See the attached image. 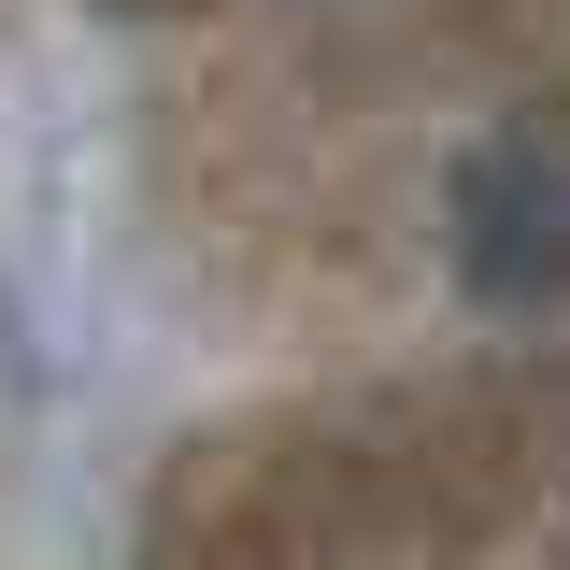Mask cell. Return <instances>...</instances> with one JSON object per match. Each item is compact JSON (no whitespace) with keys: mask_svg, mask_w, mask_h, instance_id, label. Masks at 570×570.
<instances>
[{"mask_svg":"<svg viewBox=\"0 0 570 570\" xmlns=\"http://www.w3.org/2000/svg\"><path fill=\"white\" fill-rule=\"evenodd\" d=\"M442 228H456V272L485 299H557L570 285V142L485 129L442 186Z\"/></svg>","mask_w":570,"mask_h":570,"instance_id":"obj_1","label":"cell"}]
</instances>
